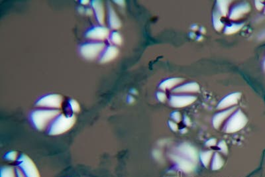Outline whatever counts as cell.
Listing matches in <instances>:
<instances>
[{
	"label": "cell",
	"instance_id": "5",
	"mask_svg": "<svg viewBox=\"0 0 265 177\" xmlns=\"http://www.w3.org/2000/svg\"><path fill=\"white\" fill-rule=\"evenodd\" d=\"M19 165L25 177H40L36 166L28 156L21 155L19 159Z\"/></svg>",
	"mask_w": 265,
	"mask_h": 177
},
{
	"label": "cell",
	"instance_id": "30",
	"mask_svg": "<svg viewBox=\"0 0 265 177\" xmlns=\"http://www.w3.org/2000/svg\"><path fill=\"white\" fill-rule=\"evenodd\" d=\"M172 117L175 121L178 122L180 121V114L179 113V112H174L172 114Z\"/></svg>",
	"mask_w": 265,
	"mask_h": 177
},
{
	"label": "cell",
	"instance_id": "26",
	"mask_svg": "<svg viewBox=\"0 0 265 177\" xmlns=\"http://www.w3.org/2000/svg\"><path fill=\"white\" fill-rule=\"evenodd\" d=\"M213 22H214V26L217 30H221L223 27V24L221 23L220 18H218V15L216 14H214V16H213Z\"/></svg>",
	"mask_w": 265,
	"mask_h": 177
},
{
	"label": "cell",
	"instance_id": "14",
	"mask_svg": "<svg viewBox=\"0 0 265 177\" xmlns=\"http://www.w3.org/2000/svg\"><path fill=\"white\" fill-rule=\"evenodd\" d=\"M179 149H180V152L184 155L185 157L190 159L192 161H193L194 162H196V159H197V156H196V151L193 147H192L189 145L184 144L180 147Z\"/></svg>",
	"mask_w": 265,
	"mask_h": 177
},
{
	"label": "cell",
	"instance_id": "13",
	"mask_svg": "<svg viewBox=\"0 0 265 177\" xmlns=\"http://www.w3.org/2000/svg\"><path fill=\"white\" fill-rule=\"evenodd\" d=\"M250 10V7L247 3L241 4L233 10L231 14L230 18L231 19H237L239 17H241L243 14H246Z\"/></svg>",
	"mask_w": 265,
	"mask_h": 177
},
{
	"label": "cell",
	"instance_id": "32",
	"mask_svg": "<svg viewBox=\"0 0 265 177\" xmlns=\"http://www.w3.org/2000/svg\"><path fill=\"white\" fill-rule=\"evenodd\" d=\"M169 125H170V127L171 128V129H172L174 131H176L177 129H178V127H177L176 124L172 123V121H169Z\"/></svg>",
	"mask_w": 265,
	"mask_h": 177
},
{
	"label": "cell",
	"instance_id": "6",
	"mask_svg": "<svg viewBox=\"0 0 265 177\" xmlns=\"http://www.w3.org/2000/svg\"><path fill=\"white\" fill-rule=\"evenodd\" d=\"M62 102V97L58 94H49L37 100L36 106L49 108H59Z\"/></svg>",
	"mask_w": 265,
	"mask_h": 177
},
{
	"label": "cell",
	"instance_id": "12",
	"mask_svg": "<svg viewBox=\"0 0 265 177\" xmlns=\"http://www.w3.org/2000/svg\"><path fill=\"white\" fill-rule=\"evenodd\" d=\"M240 96H241V94L239 93H235L225 97V98L220 103V104L218 105L217 106L218 109L226 108L232 106V105L237 104L239 99L240 98Z\"/></svg>",
	"mask_w": 265,
	"mask_h": 177
},
{
	"label": "cell",
	"instance_id": "15",
	"mask_svg": "<svg viewBox=\"0 0 265 177\" xmlns=\"http://www.w3.org/2000/svg\"><path fill=\"white\" fill-rule=\"evenodd\" d=\"M172 156V159L176 161V162L178 163V167H180L181 169L185 172H190L192 170H193V164L190 163V161H188L187 160L181 158L178 156Z\"/></svg>",
	"mask_w": 265,
	"mask_h": 177
},
{
	"label": "cell",
	"instance_id": "18",
	"mask_svg": "<svg viewBox=\"0 0 265 177\" xmlns=\"http://www.w3.org/2000/svg\"><path fill=\"white\" fill-rule=\"evenodd\" d=\"M182 81L181 78H172L169 79L162 82L160 85V88L162 90H166V89H169V88H172L176 84L180 83Z\"/></svg>",
	"mask_w": 265,
	"mask_h": 177
},
{
	"label": "cell",
	"instance_id": "36",
	"mask_svg": "<svg viewBox=\"0 0 265 177\" xmlns=\"http://www.w3.org/2000/svg\"><path fill=\"white\" fill-rule=\"evenodd\" d=\"M185 122H186V124H187L188 125H190V120L188 119V117H186V119H185ZM186 124V125H187Z\"/></svg>",
	"mask_w": 265,
	"mask_h": 177
},
{
	"label": "cell",
	"instance_id": "33",
	"mask_svg": "<svg viewBox=\"0 0 265 177\" xmlns=\"http://www.w3.org/2000/svg\"><path fill=\"white\" fill-rule=\"evenodd\" d=\"M216 140H210L206 143V145H208V146H213L216 145Z\"/></svg>",
	"mask_w": 265,
	"mask_h": 177
},
{
	"label": "cell",
	"instance_id": "37",
	"mask_svg": "<svg viewBox=\"0 0 265 177\" xmlns=\"http://www.w3.org/2000/svg\"><path fill=\"white\" fill-rule=\"evenodd\" d=\"M88 3H89V1H88V0H86V1H80V3L84 4V5H86V4H88Z\"/></svg>",
	"mask_w": 265,
	"mask_h": 177
},
{
	"label": "cell",
	"instance_id": "3",
	"mask_svg": "<svg viewBox=\"0 0 265 177\" xmlns=\"http://www.w3.org/2000/svg\"><path fill=\"white\" fill-rule=\"evenodd\" d=\"M104 48L105 44L101 42H89L80 46L79 52L83 58L93 60L101 54Z\"/></svg>",
	"mask_w": 265,
	"mask_h": 177
},
{
	"label": "cell",
	"instance_id": "39",
	"mask_svg": "<svg viewBox=\"0 0 265 177\" xmlns=\"http://www.w3.org/2000/svg\"><path fill=\"white\" fill-rule=\"evenodd\" d=\"M264 70H265V61H264Z\"/></svg>",
	"mask_w": 265,
	"mask_h": 177
},
{
	"label": "cell",
	"instance_id": "38",
	"mask_svg": "<svg viewBox=\"0 0 265 177\" xmlns=\"http://www.w3.org/2000/svg\"><path fill=\"white\" fill-rule=\"evenodd\" d=\"M129 100V102H131L132 101H133V99L132 98V97H130V96H129V100Z\"/></svg>",
	"mask_w": 265,
	"mask_h": 177
},
{
	"label": "cell",
	"instance_id": "11",
	"mask_svg": "<svg viewBox=\"0 0 265 177\" xmlns=\"http://www.w3.org/2000/svg\"><path fill=\"white\" fill-rule=\"evenodd\" d=\"M108 7V22L109 27L112 29H118L121 27L120 19H119L113 7L109 4Z\"/></svg>",
	"mask_w": 265,
	"mask_h": 177
},
{
	"label": "cell",
	"instance_id": "16",
	"mask_svg": "<svg viewBox=\"0 0 265 177\" xmlns=\"http://www.w3.org/2000/svg\"><path fill=\"white\" fill-rule=\"evenodd\" d=\"M235 109L232 108L217 114L214 117V118H213V125H214V127L216 128H217L219 127L222 122H223V121L225 120V118H227L231 113H233V112L235 110Z\"/></svg>",
	"mask_w": 265,
	"mask_h": 177
},
{
	"label": "cell",
	"instance_id": "40",
	"mask_svg": "<svg viewBox=\"0 0 265 177\" xmlns=\"http://www.w3.org/2000/svg\"><path fill=\"white\" fill-rule=\"evenodd\" d=\"M264 14H265V10H264Z\"/></svg>",
	"mask_w": 265,
	"mask_h": 177
},
{
	"label": "cell",
	"instance_id": "24",
	"mask_svg": "<svg viewBox=\"0 0 265 177\" xmlns=\"http://www.w3.org/2000/svg\"><path fill=\"white\" fill-rule=\"evenodd\" d=\"M243 27V25H233L232 26L227 27L225 30V33L227 34H231V33H235L239 31Z\"/></svg>",
	"mask_w": 265,
	"mask_h": 177
},
{
	"label": "cell",
	"instance_id": "25",
	"mask_svg": "<svg viewBox=\"0 0 265 177\" xmlns=\"http://www.w3.org/2000/svg\"><path fill=\"white\" fill-rule=\"evenodd\" d=\"M68 104H69L70 109L74 112H78L80 111V106L76 100H70L69 102H68Z\"/></svg>",
	"mask_w": 265,
	"mask_h": 177
},
{
	"label": "cell",
	"instance_id": "4",
	"mask_svg": "<svg viewBox=\"0 0 265 177\" xmlns=\"http://www.w3.org/2000/svg\"><path fill=\"white\" fill-rule=\"evenodd\" d=\"M247 117L241 111L239 110L230 118L225 126V132L233 133L241 129L247 124Z\"/></svg>",
	"mask_w": 265,
	"mask_h": 177
},
{
	"label": "cell",
	"instance_id": "8",
	"mask_svg": "<svg viewBox=\"0 0 265 177\" xmlns=\"http://www.w3.org/2000/svg\"><path fill=\"white\" fill-rule=\"evenodd\" d=\"M119 50L115 46H108L100 54V62L101 63H106L113 61L118 56Z\"/></svg>",
	"mask_w": 265,
	"mask_h": 177
},
{
	"label": "cell",
	"instance_id": "27",
	"mask_svg": "<svg viewBox=\"0 0 265 177\" xmlns=\"http://www.w3.org/2000/svg\"><path fill=\"white\" fill-rule=\"evenodd\" d=\"M17 157V153L14 152V151H12V152H10L9 153H7L6 156V158L8 160H11V161H14L15 160Z\"/></svg>",
	"mask_w": 265,
	"mask_h": 177
},
{
	"label": "cell",
	"instance_id": "23",
	"mask_svg": "<svg viewBox=\"0 0 265 177\" xmlns=\"http://www.w3.org/2000/svg\"><path fill=\"white\" fill-rule=\"evenodd\" d=\"M212 154V151H207V152H204L203 153H202V155H201V159H202V163L205 165V167L208 166L209 160H210Z\"/></svg>",
	"mask_w": 265,
	"mask_h": 177
},
{
	"label": "cell",
	"instance_id": "21",
	"mask_svg": "<svg viewBox=\"0 0 265 177\" xmlns=\"http://www.w3.org/2000/svg\"><path fill=\"white\" fill-rule=\"evenodd\" d=\"M229 2H227V1H220L217 2V4L218 6H219V7H218V9H219V11H220V14H221L222 15H226V14H227V10H228V5H229Z\"/></svg>",
	"mask_w": 265,
	"mask_h": 177
},
{
	"label": "cell",
	"instance_id": "29",
	"mask_svg": "<svg viewBox=\"0 0 265 177\" xmlns=\"http://www.w3.org/2000/svg\"><path fill=\"white\" fill-rule=\"evenodd\" d=\"M157 97L160 102H164L166 98L165 94L162 93V92H159V93L157 94Z\"/></svg>",
	"mask_w": 265,
	"mask_h": 177
},
{
	"label": "cell",
	"instance_id": "31",
	"mask_svg": "<svg viewBox=\"0 0 265 177\" xmlns=\"http://www.w3.org/2000/svg\"><path fill=\"white\" fill-rule=\"evenodd\" d=\"M255 6H256V9H257L258 10H261L264 7L263 4L260 1H256L255 2Z\"/></svg>",
	"mask_w": 265,
	"mask_h": 177
},
{
	"label": "cell",
	"instance_id": "9",
	"mask_svg": "<svg viewBox=\"0 0 265 177\" xmlns=\"http://www.w3.org/2000/svg\"><path fill=\"white\" fill-rule=\"evenodd\" d=\"M196 100V97L193 96H172L170 104L174 107L181 108L193 103Z\"/></svg>",
	"mask_w": 265,
	"mask_h": 177
},
{
	"label": "cell",
	"instance_id": "20",
	"mask_svg": "<svg viewBox=\"0 0 265 177\" xmlns=\"http://www.w3.org/2000/svg\"><path fill=\"white\" fill-rule=\"evenodd\" d=\"M110 41L116 45H120L122 43V37L117 32H113L109 37Z\"/></svg>",
	"mask_w": 265,
	"mask_h": 177
},
{
	"label": "cell",
	"instance_id": "34",
	"mask_svg": "<svg viewBox=\"0 0 265 177\" xmlns=\"http://www.w3.org/2000/svg\"><path fill=\"white\" fill-rule=\"evenodd\" d=\"M114 2L120 6H125V1H118L117 0V1H114Z\"/></svg>",
	"mask_w": 265,
	"mask_h": 177
},
{
	"label": "cell",
	"instance_id": "28",
	"mask_svg": "<svg viewBox=\"0 0 265 177\" xmlns=\"http://www.w3.org/2000/svg\"><path fill=\"white\" fill-rule=\"evenodd\" d=\"M219 147L221 149V150L223 151V152L224 153H227V146H226V144H225V143L224 142V141H221L220 143V144H219Z\"/></svg>",
	"mask_w": 265,
	"mask_h": 177
},
{
	"label": "cell",
	"instance_id": "35",
	"mask_svg": "<svg viewBox=\"0 0 265 177\" xmlns=\"http://www.w3.org/2000/svg\"><path fill=\"white\" fill-rule=\"evenodd\" d=\"M17 175H18V177H25L23 172H21L19 169H17Z\"/></svg>",
	"mask_w": 265,
	"mask_h": 177
},
{
	"label": "cell",
	"instance_id": "17",
	"mask_svg": "<svg viewBox=\"0 0 265 177\" xmlns=\"http://www.w3.org/2000/svg\"><path fill=\"white\" fill-rule=\"evenodd\" d=\"M199 90V86L196 83H189L185 84L182 86L179 87L174 90V92H196Z\"/></svg>",
	"mask_w": 265,
	"mask_h": 177
},
{
	"label": "cell",
	"instance_id": "1",
	"mask_svg": "<svg viewBox=\"0 0 265 177\" xmlns=\"http://www.w3.org/2000/svg\"><path fill=\"white\" fill-rule=\"evenodd\" d=\"M59 113L58 110L55 109H37L31 113L30 120L37 129L42 130Z\"/></svg>",
	"mask_w": 265,
	"mask_h": 177
},
{
	"label": "cell",
	"instance_id": "2",
	"mask_svg": "<svg viewBox=\"0 0 265 177\" xmlns=\"http://www.w3.org/2000/svg\"><path fill=\"white\" fill-rule=\"evenodd\" d=\"M76 117L74 116L66 117L63 114L59 115L50 125L48 133L50 136L62 134L69 130L74 125Z\"/></svg>",
	"mask_w": 265,
	"mask_h": 177
},
{
	"label": "cell",
	"instance_id": "7",
	"mask_svg": "<svg viewBox=\"0 0 265 177\" xmlns=\"http://www.w3.org/2000/svg\"><path fill=\"white\" fill-rule=\"evenodd\" d=\"M109 35V31L108 28L102 26H94L85 32V37L91 40L103 41Z\"/></svg>",
	"mask_w": 265,
	"mask_h": 177
},
{
	"label": "cell",
	"instance_id": "10",
	"mask_svg": "<svg viewBox=\"0 0 265 177\" xmlns=\"http://www.w3.org/2000/svg\"><path fill=\"white\" fill-rule=\"evenodd\" d=\"M92 6L93 9L95 13V15L96 19L98 22L100 24L104 25V18H105V14H104V8L102 2L100 1H92L91 2Z\"/></svg>",
	"mask_w": 265,
	"mask_h": 177
},
{
	"label": "cell",
	"instance_id": "22",
	"mask_svg": "<svg viewBox=\"0 0 265 177\" xmlns=\"http://www.w3.org/2000/svg\"><path fill=\"white\" fill-rule=\"evenodd\" d=\"M2 177H15V172L11 167H4L2 169Z\"/></svg>",
	"mask_w": 265,
	"mask_h": 177
},
{
	"label": "cell",
	"instance_id": "19",
	"mask_svg": "<svg viewBox=\"0 0 265 177\" xmlns=\"http://www.w3.org/2000/svg\"><path fill=\"white\" fill-rule=\"evenodd\" d=\"M223 164V161L222 159L220 157V155L218 153H216L213 159L212 163V169L213 170H217L220 168Z\"/></svg>",
	"mask_w": 265,
	"mask_h": 177
}]
</instances>
